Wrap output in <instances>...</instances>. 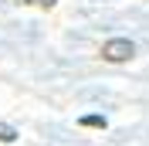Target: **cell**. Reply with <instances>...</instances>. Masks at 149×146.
<instances>
[{
  "mask_svg": "<svg viewBox=\"0 0 149 146\" xmlns=\"http://www.w3.org/2000/svg\"><path fill=\"white\" fill-rule=\"evenodd\" d=\"M81 126H102V129H105V119H102V116H85Z\"/></svg>",
  "mask_w": 149,
  "mask_h": 146,
  "instance_id": "2",
  "label": "cell"
},
{
  "mask_svg": "<svg viewBox=\"0 0 149 146\" xmlns=\"http://www.w3.org/2000/svg\"><path fill=\"white\" fill-rule=\"evenodd\" d=\"M0 139H3V143H10V139H17V136H14V129H10V126H3V122H0Z\"/></svg>",
  "mask_w": 149,
  "mask_h": 146,
  "instance_id": "3",
  "label": "cell"
},
{
  "mask_svg": "<svg viewBox=\"0 0 149 146\" xmlns=\"http://www.w3.org/2000/svg\"><path fill=\"white\" fill-rule=\"evenodd\" d=\"M27 4H37V7H54V0H27Z\"/></svg>",
  "mask_w": 149,
  "mask_h": 146,
  "instance_id": "4",
  "label": "cell"
},
{
  "mask_svg": "<svg viewBox=\"0 0 149 146\" xmlns=\"http://www.w3.org/2000/svg\"><path fill=\"white\" fill-rule=\"evenodd\" d=\"M136 55V48H132V41H125V37H112V41H105L102 44V58L112 65L119 61H129V58Z\"/></svg>",
  "mask_w": 149,
  "mask_h": 146,
  "instance_id": "1",
  "label": "cell"
}]
</instances>
